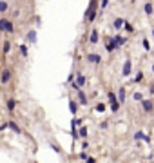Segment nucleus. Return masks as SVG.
Segmentation results:
<instances>
[{
    "label": "nucleus",
    "instance_id": "f257e3e1",
    "mask_svg": "<svg viewBox=\"0 0 154 163\" xmlns=\"http://www.w3.org/2000/svg\"><path fill=\"white\" fill-rule=\"evenodd\" d=\"M96 9H98V0H91L85 11V22H94L96 20Z\"/></svg>",
    "mask_w": 154,
    "mask_h": 163
},
{
    "label": "nucleus",
    "instance_id": "f03ea898",
    "mask_svg": "<svg viewBox=\"0 0 154 163\" xmlns=\"http://www.w3.org/2000/svg\"><path fill=\"white\" fill-rule=\"evenodd\" d=\"M0 31L2 33H15V25L8 18H0Z\"/></svg>",
    "mask_w": 154,
    "mask_h": 163
},
{
    "label": "nucleus",
    "instance_id": "7ed1b4c3",
    "mask_svg": "<svg viewBox=\"0 0 154 163\" xmlns=\"http://www.w3.org/2000/svg\"><path fill=\"white\" fill-rule=\"evenodd\" d=\"M9 80H11V69L9 67H4L2 73H0V84L5 85V84H9Z\"/></svg>",
    "mask_w": 154,
    "mask_h": 163
},
{
    "label": "nucleus",
    "instance_id": "20e7f679",
    "mask_svg": "<svg viewBox=\"0 0 154 163\" xmlns=\"http://www.w3.org/2000/svg\"><path fill=\"white\" fill-rule=\"evenodd\" d=\"M107 98H109V101H111V109H112L114 112H118L120 103H118V100H116V96H114V92L109 91V92H107Z\"/></svg>",
    "mask_w": 154,
    "mask_h": 163
},
{
    "label": "nucleus",
    "instance_id": "39448f33",
    "mask_svg": "<svg viewBox=\"0 0 154 163\" xmlns=\"http://www.w3.org/2000/svg\"><path fill=\"white\" fill-rule=\"evenodd\" d=\"M142 109H143L145 112H152L154 111V103H152L151 100H142Z\"/></svg>",
    "mask_w": 154,
    "mask_h": 163
},
{
    "label": "nucleus",
    "instance_id": "423d86ee",
    "mask_svg": "<svg viewBox=\"0 0 154 163\" xmlns=\"http://www.w3.org/2000/svg\"><path fill=\"white\" fill-rule=\"evenodd\" d=\"M87 62H91V64H100V62H102V56H100V54H96V53H89V54H87Z\"/></svg>",
    "mask_w": 154,
    "mask_h": 163
},
{
    "label": "nucleus",
    "instance_id": "0eeeda50",
    "mask_svg": "<svg viewBox=\"0 0 154 163\" xmlns=\"http://www.w3.org/2000/svg\"><path fill=\"white\" fill-rule=\"evenodd\" d=\"M98 29H92L91 31V35H89V44H92V45H94V44H98Z\"/></svg>",
    "mask_w": 154,
    "mask_h": 163
},
{
    "label": "nucleus",
    "instance_id": "6e6552de",
    "mask_svg": "<svg viewBox=\"0 0 154 163\" xmlns=\"http://www.w3.org/2000/svg\"><path fill=\"white\" fill-rule=\"evenodd\" d=\"M76 94H78V100H80V103L82 105H87V96H85V92L80 89V91H76Z\"/></svg>",
    "mask_w": 154,
    "mask_h": 163
},
{
    "label": "nucleus",
    "instance_id": "1a4fd4ad",
    "mask_svg": "<svg viewBox=\"0 0 154 163\" xmlns=\"http://www.w3.org/2000/svg\"><path fill=\"white\" fill-rule=\"evenodd\" d=\"M123 76H129L131 74V60H127V62L123 64V71H122Z\"/></svg>",
    "mask_w": 154,
    "mask_h": 163
},
{
    "label": "nucleus",
    "instance_id": "9d476101",
    "mask_svg": "<svg viewBox=\"0 0 154 163\" xmlns=\"http://www.w3.org/2000/svg\"><path fill=\"white\" fill-rule=\"evenodd\" d=\"M112 40H114V47H116V49H118V47H122V45L125 44V38H123V36H114Z\"/></svg>",
    "mask_w": 154,
    "mask_h": 163
},
{
    "label": "nucleus",
    "instance_id": "9b49d317",
    "mask_svg": "<svg viewBox=\"0 0 154 163\" xmlns=\"http://www.w3.org/2000/svg\"><path fill=\"white\" fill-rule=\"evenodd\" d=\"M85 82H87V80H85V76H84L82 73H78V74H76V84H78L80 87H82V85H85Z\"/></svg>",
    "mask_w": 154,
    "mask_h": 163
},
{
    "label": "nucleus",
    "instance_id": "f8f14e48",
    "mask_svg": "<svg viewBox=\"0 0 154 163\" xmlns=\"http://www.w3.org/2000/svg\"><path fill=\"white\" fill-rule=\"evenodd\" d=\"M27 40H29L31 44H36V31H33V29H31V31L27 33Z\"/></svg>",
    "mask_w": 154,
    "mask_h": 163
},
{
    "label": "nucleus",
    "instance_id": "ddd939ff",
    "mask_svg": "<svg viewBox=\"0 0 154 163\" xmlns=\"http://www.w3.org/2000/svg\"><path fill=\"white\" fill-rule=\"evenodd\" d=\"M123 24H125V20H123V18H116V20H114V24H112V25H114L116 29H122V27H123Z\"/></svg>",
    "mask_w": 154,
    "mask_h": 163
},
{
    "label": "nucleus",
    "instance_id": "4468645a",
    "mask_svg": "<svg viewBox=\"0 0 154 163\" xmlns=\"http://www.w3.org/2000/svg\"><path fill=\"white\" fill-rule=\"evenodd\" d=\"M118 103H123V101H125V89H123V87H122V89H120L118 91Z\"/></svg>",
    "mask_w": 154,
    "mask_h": 163
},
{
    "label": "nucleus",
    "instance_id": "2eb2a0df",
    "mask_svg": "<svg viewBox=\"0 0 154 163\" xmlns=\"http://www.w3.org/2000/svg\"><path fill=\"white\" fill-rule=\"evenodd\" d=\"M69 109H71V112H73V114H76V112H78V103L71 100V101H69Z\"/></svg>",
    "mask_w": 154,
    "mask_h": 163
},
{
    "label": "nucleus",
    "instance_id": "dca6fc26",
    "mask_svg": "<svg viewBox=\"0 0 154 163\" xmlns=\"http://www.w3.org/2000/svg\"><path fill=\"white\" fill-rule=\"evenodd\" d=\"M143 11L147 13V15H152V11H154V9H152V4H151V2H147V4L143 5Z\"/></svg>",
    "mask_w": 154,
    "mask_h": 163
},
{
    "label": "nucleus",
    "instance_id": "f3484780",
    "mask_svg": "<svg viewBox=\"0 0 154 163\" xmlns=\"http://www.w3.org/2000/svg\"><path fill=\"white\" fill-rule=\"evenodd\" d=\"M15 105H16V101L13 100V98H11V100H8V111H9V112L15 111Z\"/></svg>",
    "mask_w": 154,
    "mask_h": 163
},
{
    "label": "nucleus",
    "instance_id": "a211bd4d",
    "mask_svg": "<svg viewBox=\"0 0 154 163\" xmlns=\"http://www.w3.org/2000/svg\"><path fill=\"white\" fill-rule=\"evenodd\" d=\"M9 9V4L5 2V0H2V2H0V13H5Z\"/></svg>",
    "mask_w": 154,
    "mask_h": 163
},
{
    "label": "nucleus",
    "instance_id": "6ab92c4d",
    "mask_svg": "<svg viewBox=\"0 0 154 163\" xmlns=\"http://www.w3.org/2000/svg\"><path fill=\"white\" fill-rule=\"evenodd\" d=\"M2 51H4V54H8V53L11 51V44L8 42V40H4V47H2Z\"/></svg>",
    "mask_w": 154,
    "mask_h": 163
},
{
    "label": "nucleus",
    "instance_id": "aec40b11",
    "mask_svg": "<svg viewBox=\"0 0 154 163\" xmlns=\"http://www.w3.org/2000/svg\"><path fill=\"white\" fill-rule=\"evenodd\" d=\"M142 44H143V49H145L147 53H149V51H151V42H149L147 38H143V42H142Z\"/></svg>",
    "mask_w": 154,
    "mask_h": 163
},
{
    "label": "nucleus",
    "instance_id": "412c9836",
    "mask_svg": "<svg viewBox=\"0 0 154 163\" xmlns=\"http://www.w3.org/2000/svg\"><path fill=\"white\" fill-rule=\"evenodd\" d=\"M20 54H22V56H27V45L25 44L20 45Z\"/></svg>",
    "mask_w": 154,
    "mask_h": 163
},
{
    "label": "nucleus",
    "instance_id": "4be33fe9",
    "mask_svg": "<svg viewBox=\"0 0 154 163\" xmlns=\"http://www.w3.org/2000/svg\"><path fill=\"white\" fill-rule=\"evenodd\" d=\"M8 125H9V127H11V129H13V131H15V132H16V134H18V132H20V127H18V125H16V123H15V121H9V123H8Z\"/></svg>",
    "mask_w": 154,
    "mask_h": 163
},
{
    "label": "nucleus",
    "instance_id": "5701e85b",
    "mask_svg": "<svg viewBox=\"0 0 154 163\" xmlns=\"http://www.w3.org/2000/svg\"><path fill=\"white\" fill-rule=\"evenodd\" d=\"M98 5H100V8H102V11H103L107 5H109V0H100V4H98Z\"/></svg>",
    "mask_w": 154,
    "mask_h": 163
},
{
    "label": "nucleus",
    "instance_id": "b1692460",
    "mask_svg": "<svg viewBox=\"0 0 154 163\" xmlns=\"http://www.w3.org/2000/svg\"><path fill=\"white\" fill-rule=\"evenodd\" d=\"M123 25H125V31L127 33H134V27H132L131 24H123Z\"/></svg>",
    "mask_w": 154,
    "mask_h": 163
},
{
    "label": "nucleus",
    "instance_id": "393cba45",
    "mask_svg": "<svg viewBox=\"0 0 154 163\" xmlns=\"http://www.w3.org/2000/svg\"><path fill=\"white\" fill-rule=\"evenodd\" d=\"M142 80H143V73H142V71H140V73L136 74V78H134V80H132V82H142Z\"/></svg>",
    "mask_w": 154,
    "mask_h": 163
},
{
    "label": "nucleus",
    "instance_id": "a878e982",
    "mask_svg": "<svg viewBox=\"0 0 154 163\" xmlns=\"http://www.w3.org/2000/svg\"><path fill=\"white\" fill-rule=\"evenodd\" d=\"M94 109H96L98 112H102V111H105V105H103V103H96V107H94Z\"/></svg>",
    "mask_w": 154,
    "mask_h": 163
},
{
    "label": "nucleus",
    "instance_id": "bb28decb",
    "mask_svg": "<svg viewBox=\"0 0 154 163\" xmlns=\"http://www.w3.org/2000/svg\"><path fill=\"white\" fill-rule=\"evenodd\" d=\"M78 134L82 136V138H85V136H87V129H85V127H82V129L78 131Z\"/></svg>",
    "mask_w": 154,
    "mask_h": 163
},
{
    "label": "nucleus",
    "instance_id": "cd10ccee",
    "mask_svg": "<svg viewBox=\"0 0 154 163\" xmlns=\"http://www.w3.org/2000/svg\"><path fill=\"white\" fill-rule=\"evenodd\" d=\"M134 100H138V101H142V100H143V96H142V94H140V92H136V94H134Z\"/></svg>",
    "mask_w": 154,
    "mask_h": 163
},
{
    "label": "nucleus",
    "instance_id": "c85d7f7f",
    "mask_svg": "<svg viewBox=\"0 0 154 163\" xmlns=\"http://www.w3.org/2000/svg\"><path fill=\"white\" fill-rule=\"evenodd\" d=\"M84 120H73V125H82Z\"/></svg>",
    "mask_w": 154,
    "mask_h": 163
},
{
    "label": "nucleus",
    "instance_id": "c756f323",
    "mask_svg": "<svg viewBox=\"0 0 154 163\" xmlns=\"http://www.w3.org/2000/svg\"><path fill=\"white\" fill-rule=\"evenodd\" d=\"M85 163H96V160H94V158H87Z\"/></svg>",
    "mask_w": 154,
    "mask_h": 163
},
{
    "label": "nucleus",
    "instance_id": "7c9ffc66",
    "mask_svg": "<svg viewBox=\"0 0 154 163\" xmlns=\"http://www.w3.org/2000/svg\"><path fill=\"white\" fill-rule=\"evenodd\" d=\"M151 94H154V84H151V91H149Z\"/></svg>",
    "mask_w": 154,
    "mask_h": 163
},
{
    "label": "nucleus",
    "instance_id": "2f4dec72",
    "mask_svg": "<svg viewBox=\"0 0 154 163\" xmlns=\"http://www.w3.org/2000/svg\"><path fill=\"white\" fill-rule=\"evenodd\" d=\"M152 73H154V65H152Z\"/></svg>",
    "mask_w": 154,
    "mask_h": 163
},
{
    "label": "nucleus",
    "instance_id": "473e14b6",
    "mask_svg": "<svg viewBox=\"0 0 154 163\" xmlns=\"http://www.w3.org/2000/svg\"><path fill=\"white\" fill-rule=\"evenodd\" d=\"M152 35H154V29H152Z\"/></svg>",
    "mask_w": 154,
    "mask_h": 163
},
{
    "label": "nucleus",
    "instance_id": "72a5a7b5",
    "mask_svg": "<svg viewBox=\"0 0 154 163\" xmlns=\"http://www.w3.org/2000/svg\"><path fill=\"white\" fill-rule=\"evenodd\" d=\"M0 2H2V0H0Z\"/></svg>",
    "mask_w": 154,
    "mask_h": 163
}]
</instances>
